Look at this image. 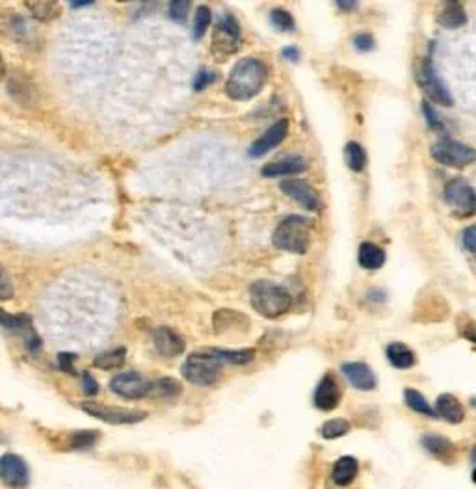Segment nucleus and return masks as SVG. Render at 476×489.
Masks as SVG:
<instances>
[{
  "label": "nucleus",
  "instance_id": "1",
  "mask_svg": "<svg viewBox=\"0 0 476 489\" xmlns=\"http://www.w3.org/2000/svg\"><path fill=\"white\" fill-rule=\"evenodd\" d=\"M268 80V69L257 58H244L231 69L226 82V93L233 101L244 102L261 93Z\"/></svg>",
  "mask_w": 476,
  "mask_h": 489
},
{
  "label": "nucleus",
  "instance_id": "2",
  "mask_svg": "<svg viewBox=\"0 0 476 489\" xmlns=\"http://www.w3.org/2000/svg\"><path fill=\"white\" fill-rule=\"evenodd\" d=\"M251 307L264 318H279L288 313L292 306V296L285 286L271 281H257L250 289Z\"/></svg>",
  "mask_w": 476,
  "mask_h": 489
},
{
  "label": "nucleus",
  "instance_id": "3",
  "mask_svg": "<svg viewBox=\"0 0 476 489\" xmlns=\"http://www.w3.org/2000/svg\"><path fill=\"white\" fill-rule=\"evenodd\" d=\"M224 365L226 363L221 361V357L218 356V350L207 348V350L190 354L181 367V374L185 376L186 382L200 385V387H207V385H214L220 380Z\"/></svg>",
  "mask_w": 476,
  "mask_h": 489
},
{
  "label": "nucleus",
  "instance_id": "4",
  "mask_svg": "<svg viewBox=\"0 0 476 489\" xmlns=\"http://www.w3.org/2000/svg\"><path fill=\"white\" fill-rule=\"evenodd\" d=\"M311 227L312 219L307 216L292 215L283 219L277 225L271 236V242L277 250L288 251V253L303 255L309 250V242H311Z\"/></svg>",
  "mask_w": 476,
  "mask_h": 489
},
{
  "label": "nucleus",
  "instance_id": "5",
  "mask_svg": "<svg viewBox=\"0 0 476 489\" xmlns=\"http://www.w3.org/2000/svg\"><path fill=\"white\" fill-rule=\"evenodd\" d=\"M432 157H434L435 162L448 166V168H463V166L475 162L476 149L451 140V138H443L432 147Z\"/></svg>",
  "mask_w": 476,
  "mask_h": 489
},
{
  "label": "nucleus",
  "instance_id": "6",
  "mask_svg": "<svg viewBox=\"0 0 476 489\" xmlns=\"http://www.w3.org/2000/svg\"><path fill=\"white\" fill-rule=\"evenodd\" d=\"M83 411H86L90 417L99 418L106 424H136L142 423L147 413L140 411V409H128V408H118V406H106V404L99 402H84Z\"/></svg>",
  "mask_w": 476,
  "mask_h": 489
},
{
  "label": "nucleus",
  "instance_id": "7",
  "mask_svg": "<svg viewBox=\"0 0 476 489\" xmlns=\"http://www.w3.org/2000/svg\"><path fill=\"white\" fill-rule=\"evenodd\" d=\"M238 43H240V26L231 13H224L216 23L212 52L214 54L224 52V56H227V54H233L236 51Z\"/></svg>",
  "mask_w": 476,
  "mask_h": 489
},
{
  "label": "nucleus",
  "instance_id": "8",
  "mask_svg": "<svg viewBox=\"0 0 476 489\" xmlns=\"http://www.w3.org/2000/svg\"><path fill=\"white\" fill-rule=\"evenodd\" d=\"M417 77H419L420 87L425 90V93L428 95L430 101L437 102L441 107H452V102L454 101H452L451 93H448L446 86L443 84V80L437 77V73H435L434 64H432L430 58H425V60H422Z\"/></svg>",
  "mask_w": 476,
  "mask_h": 489
},
{
  "label": "nucleus",
  "instance_id": "9",
  "mask_svg": "<svg viewBox=\"0 0 476 489\" xmlns=\"http://www.w3.org/2000/svg\"><path fill=\"white\" fill-rule=\"evenodd\" d=\"M110 389L127 400H142L151 394V380H145L138 372H121L112 378Z\"/></svg>",
  "mask_w": 476,
  "mask_h": 489
},
{
  "label": "nucleus",
  "instance_id": "10",
  "mask_svg": "<svg viewBox=\"0 0 476 489\" xmlns=\"http://www.w3.org/2000/svg\"><path fill=\"white\" fill-rule=\"evenodd\" d=\"M0 480L6 488L25 489L30 482V471L25 459L13 452H6L0 458Z\"/></svg>",
  "mask_w": 476,
  "mask_h": 489
},
{
  "label": "nucleus",
  "instance_id": "11",
  "mask_svg": "<svg viewBox=\"0 0 476 489\" xmlns=\"http://www.w3.org/2000/svg\"><path fill=\"white\" fill-rule=\"evenodd\" d=\"M445 201L460 215H476V190L461 179H456L446 184Z\"/></svg>",
  "mask_w": 476,
  "mask_h": 489
},
{
  "label": "nucleus",
  "instance_id": "12",
  "mask_svg": "<svg viewBox=\"0 0 476 489\" xmlns=\"http://www.w3.org/2000/svg\"><path fill=\"white\" fill-rule=\"evenodd\" d=\"M288 134V119H279L277 123H274L267 133L262 134L261 138H257L255 142L250 145V157L251 158H261L267 153H270L271 149H276L279 143L287 138Z\"/></svg>",
  "mask_w": 476,
  "mask_h": 489
},
{
  "label": "nucleus",
  "instance_id": "13",
  "mask_svg": "<svg viewBox=\"0 0 476 489\" xmlns=\"http://www.w3.org/2000/svg\"><path fill=\"white\" fill-rule=\"evenodd\" d=\"M281 192L292 198L296 203H300L305 210H318L320 209V195L312 186H309L305 181L300 179H288L281 183Z\"/></svg>",
  "mask_w": 476,
  "mask_h": 489
},
{
  "label": "nucleus",
  "instance_id": "14",
  "mask_svg": "<svg viewBox=\"0 0 476 489\" xmlns=\"http://www.w3.org/2000/svg\"><path fill=\"white\" fill-rule=\"evenodd\" d=\"M341 398H343V391L338 387V382L333 374H326L315 391V406L320 411H333L341 402Z\"/></svg>",
  "mask_w": 476,
  "mask_h": 489
},
{
  "label": "nucleus",
  "instance_id": "15",
  "mask_svg": "<svg viewBox=\"0 0 476 489\" xmlns=\"http://www.w3.org/2000/svg\"><path fill=\"white\" fill-rule=\"evenodd\" d=\"M154 348L160 356L177 357L185 352V339L171 327H159L153 335Z\"/></svg>",
  "mask_w": 476,
  "mask_h": 489
},
{
  "label": "nucleus",
  "instance_id": "16",
  "mask_svg": "<svg viewBox=\"0 0 476 489\" xmlns=\"http://www.w3.org/2000/svg\"><path fill=\"white\" fill-rule=\"evenodd\" d=\"M341 370H343L344 378L348 380L352 387L359 389V391L376 389V376H374V372L370 370L369 365H365V363H344Z\"/></svg>",
  "mask_w": 476,
  "mask_h": 489
},
{
  "label": "nucleus",
  "instance_id": "17",
  "mask_svg": "<svg viewBox=\"0 0 476 489\" xmlns=\"http://www.w3.org/2000/svg\"><path fill=\"white\" fill-rule=\"evenodd\" d=\"M359 473L358 459L352 456H343L338 458L331 467V482L337 488H348L350 484L355 482Z\"/></svg>",
  "mask_w": 476,
  "mask_h": 489
},
{
  "label": "nucleus",
  "instance_id": "18",
  "mask_svg": "<svg viewBox=\"0 0 476 489\" xmlns=\"http://www.w3.org/2000/svg\"><path fill=\"white\" fill-rule=\"evenodd\" d=\"M434 411L435 417L445 418L446 423L451 424H460L463 423V418H465V409H463L461 402L454 394H448V392H445V394H441V397L437 398Z\"/></svg>",
  "mask_w": 476,
  "mask_h": 489
},
{
  "label": "nucleus",
  "instance_id": "19",
  "mask_svg": "<svg viewBox=\"0 0 476 489\" xmlns=\"http://www.w3.org/2000/svg\"><path fill=\"white\" fill-rule=\"evenodd\" d=\"M422 447H425L428 452L434 456V458L445 461V464H451L452 459L456 458V447L452 445L451 439L443 437V435H437V433H426L422 435Z\"/></svg>",
  "mask_w": 476,
  "mask_h": 489
},
{
  "label": "nucleus",
  "instance_id": "20",
  "mask_svg": "<svg viewBox=\"0 0 476 489\" xmlns=\"http://www.w3.org/2000/svg\"><path fill=\"white\" fill-rule=\"evenodd\" d=\"M307 169V162L302 157H287L277 160V162H270L262 168V175L264 177H283V175H296L302 174Z\"/></svg>",
  "mask_w": 476,
  "mask_h": 489
},
{
  "label": "nucleus",
  "instance_id": "21",
  "mask_svg": "<svg viewBox=\"0 0 476 489\" xmlns=\"http://www.w3.org/2000/svg\"><path fill=\"white\" fill-rule=\"evenodd\" d=\"M385 354H387L391 365L398 370H408V368L415 367V363H417L413 350L405 346L404 342H391Z\"/></svg>",
  "mask_w": 476,
  "mask_h": 489
},
{
  "label": "nucleus",
  "instance_id": "22",
  "mask_svg": "<svg viewBox=\"0 0 476 489\" xmlns=\"http://www.w3.org/2000/svg\"><path fill=\"white\" fill-rule=\"evenodd\" d=\"M359 265L365 270H379L385 265V251L372 242H363L359 248Z\"/></svg>",
  "mask_w": 476,
  "mask_h": 489
},
{
  "label": "nucleus",
  "instance_id": "23",
  "mask_svg": "<svg viewBox=\"0 0 476 489\" xmlns=\"http://www.w3.org/2000/svg\"><path fill=\"white\" fill-rule=\"evenodd\" d=\"M437 20L445 28H458V26H463L467 23V13L460 2H446Z\"/></svg>",
  "mask_w": 476,
  "mask_h": 489
},
{
  "label": "nucleus",
  "instance_id": "24",
  "mask_svg": "<svg viewBox=\"0 0 476 489\" xmlns=\"http://www.w3.org/2000/svg\"><path fill=\"white\" fill-rule=\"evenodd\" d=\"M183 392L181 385L175 378H159L151 380V394L149 398H175Z\"/></svg>",
  "mask_w": 476,
  "mask_h": 489
},
{
  "label": "nucleus",
  "instance_id": "25",
  "mask_svg": "<svg viewBox=\"0 0 476 489\" xmlns=\"http://www.w3.org/2000/svg\"><path fill=\"white\" fill-rule=\"evenodd\" d=\"M99 441L97 430H78L67 437V450H87L93 449Z\"/></svg>",
  "mask_w": 476,
  "mask_h": 489
},
{
  "label": "nucleus",
  "instance_id": "26",
  "mask_svg": "<svg viewBox=\"0 0 476 489\" xmlns=\"http://www.w3.org/2000/svg\"><path fill=\"white\" fill-rule=\"evenodd\" d=\"M125 357H127V350H125V348H114V350L99 354V356L95 357L93 365L97 368H101V370H112V368H118L123 365Z\"/></svg>",
  "mask_w": 476,
  "mask_h": 489
},
{
  "label": "nucleus",
  "instance_id": "27",
  "mask_svg": "<svg viewBox=\"0 0 476 489\" xmlns=\"http://www.w3.org/2000/svg\"><path fill=\"white\" fill-rule=\"evenodd\" d=\"M0 324L10 330L13 333H25L26 330L32 327V316L30 315H10L0 309Z\"/></svg>",
  "mask_w": 476,
  "mask_h": 489
},
{
  "label": "nucleus",
  "instance_id": "28",
  "mask_svg": "<svg viewBox=\"0 0 476 489\" xmlns=\"http://www.w3.org/2000/svg\"><path fill=\"white\" fill-rule=\"evenodd\" d=\"M404 400L405 404L410 406V409H413V411L420 413V415H426V417H435L434 408H432L430 404H428V400H426V398L422 397L417 389H405Z\"/></svg>",
  "mask_w": 476,
  "mask_h": 489
},
{
  "label": "nucleus",
  "instance_id": "29",
  "mask_svg": "<svg viewBox=\"0 0 476 489\" xmlns=\"http://www.w3.org/2000/svg\"><path fill=\"white\" fill-rule=\"evenodd\" d=\"M344 158H346V164L352 171H361L367 164V155H365V149L359 145L358 142H348L346 147H344Z\"/></svg>",
  "mask_w": 476,
  "mask_h": 489
},
{
  "label": "nucleus",
  "instance_id": "30",
  "mask_svg": "<svg viewBox=\"0 0 476 489\" xmlns=\"http://www.w3.org/2000/svg\"><path fill=\"white\" fill-rule=\"evenodd\" d=\"M26 8L37 20H52L60 16L58 2H26Z\"/></svg>",
  "mask_w": 476,
  "mask_h": 489
},
{
  "label": "nucleus",
  "instance_id": "31",
  "mask_svg": "<svg viewBox=\"0 0 476 489\" xmlns=\"http://www.w3.org/2000/svg\"><path fill=\"white\" fill-rule=\"evenodd\" d=\"M350 432V423L346 418H331L328 423L322 424L320 428V435L328 441H333V439H338L346 435Z\"/></svg>",
  "mask_w": 476,
  "mask_h": 489
},
{
  "label": "nucleus",
  "instance_id": "32",
  "mask_svg": "<svg viewBox=\"0 0 476 489\" xmlns=\"http://www.w3.org/2000/svg\"><path fill=\"white\" fill-rule=\"evenodd\" d=\"M216 350H218L221 361L231 363V365H248L255 359V350H251V348H248V350H220V348H216Z\"/></svg>",
  "mask_w": 476,
  "mask_h": 489
},
{
  "label": "nucleus",
  "instance_id": "33",
  "mask_svg": "<svg viewBox=\"0 0 476 489\" xmlns=\"http://www.w3.org/2000/svg\"><path fill=\"white\" fill-rule=\"evenodd\" d=\"M210 20H212V13L207 6H200L195 10V17H194V40H201L205 36L207 28H209Z\"/></svg>",
  "mask_w": 476,
  "mask_h": 489
},
{
  "label": "nucleus",
  "instance_id": "34",
  "mask_svg": "<svg viewBox=\"0 0 476 489\" xmlns=\"http://www.w3.org/2000/svg\"><path fill=\"white\" fill-rule=\"evenodd\" d=\"M270 23L276 26L279 32H292L294 28H296L292 16L285 10H271L270 11Z\"/></svg>",
  "mask_w": 476,
  "mask_h": 489
},
{
  "label": "nucleus",
  "instance_id": "35",
  "mask_svg": "<svg viewBox=\"0 0 476 489\" xmlns=\"http://www.w3.org/2000/svg\"><path fill=\"white\" fill-rule=\"evenodd\" d=\"M188 0H173V2H169V17H171L175 23H185L186 17H188Z\"/></svg>",
  "mask_w": 476,
  "mask_h": 489
},
{
  "label": "nucleus",
  "instance_id": "36",
  "mask_svg": "<svg viewBox=\"0 0 476 489\" xmlns=\"http://www.w3.org/2000/svg\"><path fill=\"white\" fill-rule=\"evenodd\" d=\"M23 335V341H25V346L28 352L32 354H37L39 352V348H42V339L37 337V333L34 332V327H30V330H26L25 333H21Z\"/></svg>",
  "mask_w": 476,
  "mask_h": 489
},
{
  "label": "nucleus",
  "instance_id": "37",
  "mask_svg": "<svg viewBox=\"0 0 476 489\" xmlns=\"http://www.w3.org/2000/svg\"><path fill=\"white\" fill-rule=\"evenodd\" d=\"M13 298V285L8 277L6 270L0 265V300H11Z\"/></svg>",
  "mask_w": 476,
  "mask_h": 489
},
{
  "label": "nucleus",
  "instance_id": "38",
  "mask_svg": "<svg viewBox=\"0 0 476 489\" xmlns=\"http://www.w3.org/2000/svg\"><path fill=\"white\" fill-rule=\"evenodd\" d=\"M353 45H355V49L361 52L372 51L374 49L372 34H369V32H359L358 36L353 37Z\"/></svg>",
  "mask_w": 476,
  "mask_h": 489
},
{
  "label": "nucleus",
  "instance_id": "39",
  "mask_svg": "<svg viewBox=\"0 0 476 489\" xmlns=\"http://www.w3.org/2000/svg\"><path fill=\"white\" fill-rule=\"evenodd\" d=\"M216 78V73L209 71V69H201L197 75H195L194 78V90L195 92H201V90H205L209 84H212Z\"/></svg>",
  "mask_w": 476,
  "mask_h": 489
},
{
  "label": "nucleus",
  "instance_id": "40",
  "mask_svg": "<svg viewBox=\"0 0 476 489\" xmlns=\"http://www.w3.org/2000/svg\"><path fill=\"white\" fill-rule=\"evenodd\" d=\"M75 359H77L75 354H58V367L62 368L63 372H67V374H77V370H75Z\"/></svg>",
  "mask_w": 476,
  "mask_h": 489
},
{
  "label": "nucleus",
  "instance_id": "41",
  "mask_svg": "<svg viewBox=\"0 0 476 489\" xmlns=\"http://www.w3.org/2000/svg\"><path fill=\"white\" fill-rule=\"evenodd\" d=\"M422 114H425V118L426 121H428V125H430V128H435V131H441V128H443L439 118H437V114L434 112V108L426 101H422Z\"/></svg>",
  "mask_w": 476,
  "mask_h": 489
},
{
  "label": "nucleus",
  "instance_id": "42",
  "mask_svg": "<svg viewBox=\"0 0 476 489\" xmlns=\"http://www.w3.org/2000/svg\"><path fill=\"white\" fill-rule=\"evenodd\" d=\"M461 240H463L465 250H469L471 253H476V225L467 227V229L463 231V235H461Z\"/></svg>",
  "mask_w": 476,
  "mask_h": 489
},
{
  "label": "nucleus",
  "instance_id": "43",
  "mask_svg": "<svg viewBox=\"0 0 476 489\" xmlns=\"http://www.w3.org/2000/svg\"><path fill=\"white\" fill-rule=\"evenodd\" d=\"M83 389L84 392H86L87 397H93V394H97L99 391V385L97 382H95V378L90 374V372H83Z\"/></svg>",
  "mask_w": 476,
  "mask_h": 489
},
{
  "label": "nucleus",
  "instance_id": "44",
  "mask_svg": "<svg viewBox=\"0 0 476 489\" xmlns=\"http://www.w3.org/2000/svg\"><path fill=\"white\" fill-rule=\"evenodd\" d=\"M461 333H463L465 339H469V341L476 344V322H469L465 327H461Z\"/></svg>",
  "mask_w": 476,
  "mask_h": 489
},
{
  "label": "nucleus",
  "instance_id": "45",
  "mask_svg": "<svg viewBox=\"0 0 476 489\" xmlns=\"http://www.w3.org/2000/svg\"><path fill=\"white\" fill-rule=\"evenodd\" d=\"M283 56L291 61H298L300 60V52H298L296 47H285V49H283Z\"/></svg>",
  "mask_w": 476,
  "mask_h": 489
},
{
  "label": "nucleus",
  "instance_id": "46",
  "mask_svg": "<svg viewBox=\"0 0 476 489\" xmlns=\"http://www.w3.org/2000/svg\"><path fill=\"white\" fill-rule=\"evenodd\" d=\"M337 4L338 8H344V10H355L359 2H355V0H352V2H348V0H337Z\"/></svg>",
  "mask_w": 476,
  "mask_h": 489
},
{
  "label": "nucleus",
  "instance_id": "47",
  "mask_svg": "<svg viewBox=\"0 0 476 489\" xmlns=\"http://www.w3.org/2000/svg\"><path fill=\"white\" fill-rule=\"evenodd\" d=\"M87 4H93V2L92 0H73L71 2L73 8H83V6H87Z\"/></svg>",
  "mask_w": 476,
  "mask_h": 489
},
{
  "label": "nucleus",
  "instance_id": "48",
  "mask_svg": "<svg viewBox=\"0 0 476 489\" xmlns=\"http://www.w3.org/2000/svg\"><path fill=\"white\" fill-rule=\"evenodd\" d=\"M6 77V61L4 56H2V52H0V80Z\"/></svg>",
  "mask_w": 476,
  "mask_h": 489
},
{
  "label": "nucleus",
  "instance_id": "49",
  "mask_svg": "<svg viewBox=\"0 0 476 489\" xmlns=\"http://www.w3.org/2000/svg\"><path fill=\"white\" fill-rule=\"evenodd\" d=\"M471 458H472V461H475V464H476V447H475V449H472V454H471Z\"/></svg>",
  "mask_w": 476,
  "mask_h": 489
},
{
  "label": "nucleus",
  "instance_id": "50",
  "mask_svg": "<svg viewBox=\"0 0 476 489\" xmlns=\"http://www.w3.org/2000/svg\"><path fill=\"white\" fill-rule=\"evenodd\" d=\"M472 480H475V482H476V469L472 471Z\"/></svg>",
  "mask_w": 476,
  "mask_h": 489
}]
</instances>
